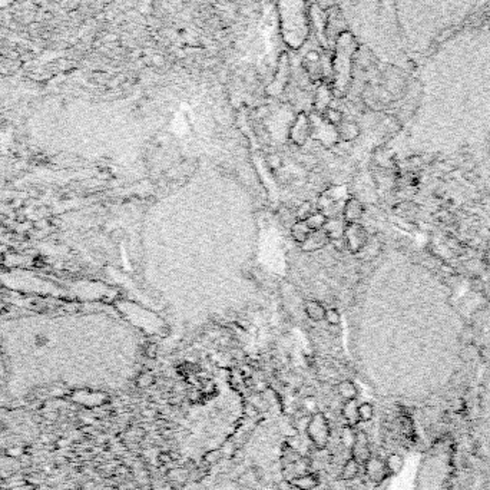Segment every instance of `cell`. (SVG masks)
Masks as SVG:
<instances>
[{"label":"cell","mask_w":490,"mask_h":490,"mask_svg":"<svg viewBox=\"0 0 490 490\" xmlns=\"http://www.w3.org/2000/svg\"><path fill=\"white\" fill-rule=\"evenodd\" d=\"M341 414L343 417L346 419L348 426H357L360 423V417H358V401L357 398L354 400H346V403L341 409Z\"/></svg>","instance_id":"11"},{"label":"cell","mask_w":490,"mask_h":490,"mask_svg":"<svg viewBox=\"0 0 490 490\" xmlns=\"http://www.w3.org/2000/svg\"><path fill=\"white\" fill-rule=\"evenodd\" d=\"M331 241L328 238V235L324 229H315L311 231L310 235L307 237V240L301 244V249L306 251V252H311V251H318V249L324 248L328 242Z\"/></svg>","instance_id":"7"},{"label":"cell","mask_w":490,"mask_h":490,"mask_svg":"<svg viewBox=\"0 0 490 490\" xmlns=\"http://www.w3.org/2000/svg\"><path fill=\"white\" fill-rule=\"evenodd\" d=\"M328 121L331 122L333 125H338L341 122V114L340 112H335V111H328Z\"/></svg>","instance_id":"29"},{"label":"cell","mask_w":490,"mask_h":490,"mask_svg":"<svg viewBox=\"0 0 490 490\" xmlns=\"http://www.w3.org/2000/svg\"><path fill=\"white\" fill-rule=\"evenodd\" d=\"M355 436H357V432H354V429L353 426H344L343 427V430H341V444L344 446L348 450H351L353 448V444H354L355 441Z\"/></svg>","instance_id":"18"},{"label":"cell","mask_w":490,"mask_h":490,"mask_svg":"<svg viewBox=\"0 0 490 490\" xmlns=\"http://www.w3.org/2000/svg\"><path fill=\"white\" fill-rule=\"evenodd\" d=\"M143 355L148 358V360H155L158 355V346L155 343H148L145 347H143Z\"/></svg>","instance_id":"26"},{"label":"cell","mask_w":490,"mask_h":490,"mask_svg":"<svg viewBox=\"0 0 490 490\" xmlns=\"http://www.w3.org/2000/svg\"><path fill=\"white\" fill-rule=\"evenodd\" d=\"M311 135V125L307 119L306 115H300L299 119L295 121L294 126H292L291 132H290V138L292 139V142L295 145H304L307 142V139Z\"/></svg>","instance_id":"6"},{"label":"cell","mask_w":490,"mask_h":490,"mask_svg":"<svg viewBox=\"0 0 490 490\" xmlns=\"http://www.w3.org/2000/svg\"><path fill=\"white\" fill-rule=\"evenodd\" d=\"M303 409H304V412L310 413V416L314 414L315 412H318V410H317V401H315V398L311 397V396L304 398V401H303Z\"/></svg>","instance_id":"27"},{"label":"cell","mask_w":490,"mask_h":490,"mask_svg":"<svg viewBox=\"0 0 490 490\" xmlns=\"http://www.w3.org/2000/svg\"><path fill=\"white\" fill-rule=\"evenodd\" d=\"M358 417H360V421H363V423L370 421V420L374 417V407L370 404V403H361V404H358Z\"/></svg>","instance_id":"22"},{"label":"cell","mask_w":490,"mask_h":490,"mask_svg":"<svg viewBox=\"0 0 490 490\" xmlns=\"http://www.w3.org/2000/svg\"><path fill=\"white\" fill-rule=\"evenodd\" d=\"M290 484L299 490H314L320 484V479L315 473H304L290 479Z\"/></svg>","instance_id":"10"},{"label":"cell","mask_w":490,"mask_h":490,"mask_svg":"<svg viewBox=\"0 0 490 490\" xmlns=\"http://www.w3.org/2000/svg\"><path fill=\"white\" fill-rule=\"evenodd\" d=\"M311 214L313 212V205L306 201V202H303L301 205L299 206V209H297V212H295V217H297V221H306Z\"/></svg>","instance_id":"24"},{"label":"cell","mask_w":490,"mask_h":490,"mask_svg":"<svg viewBox=\"0 0 490 490\" xmlns=\"http://www.w3.org/2000/svg\"><path fill=\"white\" fill-rule=\"evenodd\" d=\"M343 238H344V242H346V247L353 254L360 252L369 242V235H367L366 228L363 227L361 224H358V222L347 224Z\"/></svg>","instance_id":"3"},{"label":"cell","mask_w":490,"mask_h":490,"mask_svg":"<svg viewBox=\"0 0 490 490\" xmlns=\"http://www.w3.org/2000/svg\"><path fill=\"white\" fill-rule=\"evenodd\" d=\"M7 398V376L6 367H5V360L0 351V404Z\"/></svg>","instance_id":"19"},{"label":"cell","mask_w":490,"mask_h":490,"mask_svg":"<svg viewBox=\"0 0 490 490\" xmlns=\"http://www.w3.org/2000/svg\"><path fill=\"white\" fill-rule=\"evenodd\" d=\"M347 222L344 221V218L340 217H334V218H327L326 225H324V231L328 235V238L334 241V240H340L344 237V231H346V225Z\"/></svg>","instance_id":"9"},{"label":"cell","mask_w":490,"mask_h":490,"mask_svg":"<svg viewBox=\"0 0 490 490\" xmlns=\"http://www.w3.org/2000/svg\"><path fill=\"white\" fill-rule=\"evenodd\" d=\"M171 460H172V459H171V456L168 455V453H161V455H159V462L161 463H168L171 462Z\"/></svg>","instance_id":"31"},{"label":"cell","mask_w":490,"mask_h":490,"mask_svg":"<svg viewBox=\"0 0 490 490\" xmlns=\"http://www.w3.org/2000/svg\"><path fill=\"white\" fill-rule=\"evenodd\" d=\"M337 391L344 400H354V398H357V394H358L355 384L353 381H350V380H344V381L338 383Z\"/></svg>","instance_id":"16"},{"label":"cell","mask_w":490,"mask_h":490,"mask_svg":"<svg viewBox=\"0 0 490 490\" xmlns=\"http://www.w3.org/2000/svg\"><path fill=\"white\" fill-rule=\"evenodd\" d=\"M350 452H351V457H354L355 460L360 463V464H361V463L364 464L366 460L371 456L370 441L367 434L364 433V432H357L354 444H353V448H351Z\"/></svg>","instance_id":"5"},{"label":"cell","mask_w":490,"mask_h":490,"mask_svg":"<svg viewBox=\"0 0 490 490\" xmlns=\"http://www.w3.org/2000/svg\"><path fill=\"white\" fill-rule=\"evenodd\" d=\"M222 457H224V453H222V450L221 449H214L211 452H208L204 455V462L208 464V466H214V464H217V463H220L222 460Z\"/></svg>","instance_id":"23"},{"label":"cell","mask_w":490,"mask_h":490,"mask_svg":"<svg viewBox=\"0 0 490 490\" xmlns=\"http://www.w3.org/2000/svg\"><path fill=\"white\" fill-rule=\"evenodd\" d=\"M363 214H364V208H363V204L358 199L350 198L346 201L344 208H343V218L347 224L358 222L363 217Z\"/></svg>","instance_id":"8"},{"label":"cell","mask_w":490,"mask_h":490,"mask_svg":"<svg viewBox=\"0 0 490 490\" xmlns=\"http://www.w3.org/2000/svg\"><path fill=\"white\" fill-rule=\"evenodd\" d=\"M306 433L317 449L323 450L328 446L331 430H330V424H328V420H327L324 413L315 412L310 416V419L307 421Z\"/></svg>","instance_id":"2"},{"label":"cell","mask_w":490,"mask_h":490,"mask_svg":"<svg viewBox=\"0 0 490 490\" xmlns=\"http://www.w3.org/2000/svg\"><path fill=\"white\" fill-rule=\"evenodd\" d=\"M310 232H311V229L307 225L306 221H297V222H294L291 225L292 238L297 242H300V244H303V242L306 241L307 237L310 235Z\"/></svg>","instance_id":"15"},{"label":"cell","mask_w":490,"mask_h":490,"mask_svg":"<svg viewBox=\"0 0 490 490\" xmlns=\"http://www.w3.org/2000/svg\"><path fill=\"white\" fill-rule=\"evenodd\" d=\"M324 320L330 324V326H337L340 323V314L335 308H328L326 310V318Z\"/></svg>","instance_id":"25"},{"label":"cell","mask_w":490,"mask_h":490,"mask_svg":"<svg viewBox=\"0 0 490 490\" xmlns=\"http://www.w3.org/2000/svg\"><path fill=\"white\" fill-rule=\"evenodd\" d=\"M364 470H366V476L369 479L370 482H373V483H381L384 482L387 477L390 476L389 475V472H387V467H386V463L384 460H381L380 457H376V456H370L369 459L366 460L364 463Z\"/></svg>","instance_id":"4"},{"label":"cell","mask_w":490,"mask_h":490,"mask_svg":"<svg viewBox=\"0 0 490 490\" xmlns=\"http://www.w3.org/2000/svg\"><path fill=\"white\" fill-rule=\"evenodd\" d=\"M304 310H306V314L314 321H323L326 318V308L321 306L320 303H317V301H306V304H304Z\"/></svg>","instance_id":"14"},{"label":"cell","mask_w":490,"mask_h":490,"mask_svg":"<svg viewBox=\"0 0 490 490\" xmlns=\"http://www.w3.org/2000/svg\"><path fill=\"white\" fill-rule=\"evenodd\" d=\"M108 314L92 307L0 314L7 398L45 390L98 391L106 384Z\"/></svg>","instance_id":"1"},{"label":"cell","mask_w":490,"mask_h":490,"mask_svg":"<svg viewBox=\"0 0 490 490\" xmlns=\"http://www.w3.org/2000/svg\"><path fill=\"white\" fill-rule=\"evenodd\" d=\"M155 381H157V378L154 376V373H151V371H142V373H139L135 380L136 386H138L139 389H150V387H152V386L155 384Z\"/></svg>","instance_id":"21"},{"label":"cell","mask_w":490,"mask_h":490,"mask_svg":"<svg viewBox=\"0 0 490 490\" xmlns=\"http://www.w3.org/2000/svg\"><path fill=\"white\" fill-rule=\"evenodd\" d=\"M460 340H462L463 343L466 344V346L472 344V343H473V340H475V334H473V330H472V328H466V330H464V331L462 333V338H460Z\"/></svg>","instance_id":"28"},{"label":"cell","mask_w":490,"mask_h":490,"mask_svg":"<svg viewBox=\"0 0 490 490\" xmlns=\"http://www.w3.org/2000/svg\"><path fill=\"white\" fill-rule=\"evenodd\" d=\"M326 221L327 217L323 212H314L311 214L308 218L306 220L307 225L310 227L311 231H315V229H323L324 225H326Z\"/></svg>","instance_id":"20"},{"label":"cell","mask_w":490,"mask_h":490,"mask_svg":"<svg viewBox=\"0 0 490 490\" xmlns=\"http://www.w3.org/2000/svg\"><path fill=\"white\" fill-rule=\"evenodd\" d=\"M360 472V463L355 460L354 457H350L347 462L344 463L343 469H341V480L343 482H350V480H354L357 475Z\"/></svg>","instance_id":"12"},{"label":"cell","mask_w":490,"mask_h":490,"mask_svg":"<svg viewBox=\"0 0 490 490\" xmlns=\"http://www.w3.org/2000/svg\"><path fill=\"white\" fill-rule=\"evenodd\" d=\"M384 463H386V467H387V472H389L390 476L398 475L404 467V459H403V456L398 455V453H391V455L387 456V459L384 460Z\"/></svg>","instance_id":"13"},{"label":"cell","mask_w":490,"mask_h":490,"mask_svg":"<svg viewBox=\"0 0 490 490\" xmlns=\"http://www.w3.org/2000/svg\"><path fill=\"white\" fill-rule=\"evenodd\" d=\"M268 162L271 163V166H272V168H278V166L281 165V159H280L278 157H275V155H272V157L268 158Z\"/></svg>","instance_id":"30"},{"label":"cell","mask_w":490,"mask_h":490,"mask_svg":"<svg viewBox=\"0 0 490 490\" xmlns=\"http://www.w3.org/2000/svg\"><path fill=\"white\" fill-rule=\"evenodd\" d=\"M338 135L346 142H348V141H353V139H355L357 136L360 135V128L355 123H344L340 128V131H338Z\"/></svg>","instance_id":"17"}]
</instances>
